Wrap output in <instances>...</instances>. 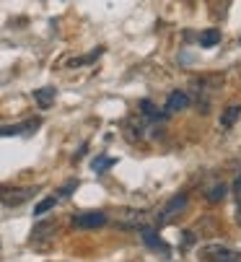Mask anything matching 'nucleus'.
I'll return each instance as SVG.
<instances>
[{
	"label": "nucleus",
	"mask_w": 241,
	"mask_h": 262,
	"mask_svg": "<svg viewBox=\"0 0 241 262\" xmlns=\"http://www.w3.org/2000/svg\"><path fill=\"white\" fill-rule=\"evenodd\" d=\"M138 106H140V112L145 115V120H153V122H156V120H164V112H158V106H156L150 99H143Z\"/></svg>",
	"instance_id": "9b49d317"
},
{
	"label": "nucleus",
	"mask_w": 241,
	"mask_h": 262,
	"mask_svg": "<svg viewBox=\"0 0 241 262\" xmlns=\"http://www.w3.org/2000/svg\"><path fill=\"white\" fill-rule=\"evenodd\" d=\"M187 208V195L182 192V195H177V198H171V203L164 208V213L158 215V223H169V218H174L177 213H182Z\"/></svg>",
	"instance_id": "39448f33"
},
{
	"label": "nucleus",
	"mask_w": 241,
	"mask_h": 262,
	"mask_svg": "<svg viewBox=\"0 0 241 262\" xmlns=\"http://www.w3.org/2000/svg\"><path fill=\"white\" fill-rule=\"evenodd\" d=\"M55 96H57V91L52 86H45V89H36L34 91V101L39 104V109H50L55 104Z\"/></svg>",
	"instance_id": "1a4fd4ad"
},
{
	"label": "nucleus",
	"mask_w": 241,
	"mask_h": 262,
	"mask_svg": "<svg viewBox=\"0 0 241 262\" xmlns=\"http://www.w3.org/2000/svg\"><path fill=\"white\" fill-rule=\"evenodd\" d=\"M104 52V47H99V50H94V52H89L86 57H73V60H68V65L70 68H80V65H89V62H94L99 55Z\"/></svg>",
	"instance_id": "4468645a"
},
{
	"label": "nucleus",
	"mask_w": 241,
	"mask_h": 262,
	"mask_svg": "<svg viewBox=\"0 0 241 262\" xmlns=\"http://www.w3.org/2000/svg\"><path fill=\"white\" fill-rule=\"evenodd\" d=\"M236 223L241 226V203H238V210H236Z\"/></svg>",
	"instance_id": "a211bd4d"
},
{
	"label": "nucleus",
	"mask_w": 241,
	"mask_h": 262,
	"mask_svg": "<svg viewBox=\"0 0 241 262\" xmlns=\"http://www.w3.org/2000/svg\"><path fill=\"white\" fill-rule=\"evenodd\" d=\"M221 42V31L218 29H208V31H203V34H200V47H215Z\"/></svg>",
	"instance_id": "f8f14e48"
},
{
	"label": "nucleus",
	"mask_w": 241,
	"mask_h": 262,
	"mask_svg": "<svg viewBox=\"0 0 241 262\" xmlns=\"http://www.w3.org/2000/svg\"><path fill=\"white\" fill-rule=\"evenodd\" d=\"M189 106V94L187 91H171L166 96V112L174 115V112H184Z\"/></svg>",
	"instance_id": "423d86ee"
},
{
	"label": "nucleus",
	"mask_w": 241,
	"mask_h": 262,
	"mask_svg": "<svg viewBox=\"0 0 241 262\" xmlns=\"http://www.w3.org/2000/svg\"><path fill=\"white\" fill-rule=\"evenodd\" d=\"M57 200H60V198H57V195H50V198H45V200H42V203H39V205H36V208H34V215H45V213H47V210H52V208H55V205H57Z\"/></svg>",
	"instance_id": "2eb2a0df"
},
{
	"label": "nucleus",
	"mask_w": 241,
	"mask_h": 262,
	"mask_svg": "<svg viewBox=\"0 0 241 262\" xmlns=\"http://www.w3.org/2000/svg\"><path fill=\"white\" fill-rule=\"evenodd\" d=\"M73 229H80V231H94V229H104L109 223V215L101 213V210H83V213H75L70 218Z\"/></svg>",
	"instance_id": "f03ea898"
},
{
	"label": "nucleus",
	"mask_w": 241,
	"mask_h": 262,
	"mask_svg": "<svg viewBox=\"0 0 241 262\" xmlns=\"http://www.w3.org/2000/svg\"><path fill=\"white\" fill-rule=\"evenodd\" d=\"M140 236H143V242H145V247H148V249H153V252H161L164 257L169 254V247L164 244V239H161V236H158L153 229H145V226H143V229H140Z\"/></svg>",
	"instance_id": "20e7f679"
},
{
	"label": "nucleus",
	"mask_w": 241,
	"mask_h": 262,
	"mask_svg": "<svg viewBox=\"0 0 241 262\" xmlns=\"http://www.w3.org/2000/svg\"><path fill=\"white\" fill-rule=\"evenodd\" d=\"M57 231V223L55 221H42L39 226L31 231V242H45V239H52Z\"/></svg>",
	"instance_id": "0eeeda50"
},
{
	"label": "nucleus",
	"mask_w": 241,
	"mask_h": 262,
	"mask_svg": "<svg viewBox=\"0 0 241 262\" xmlns=\"http://www.w3.org/2000/svg\"><path fill=\"white\" fill-rule=\"evenodd\" d=\"M233 190H236V192H238V195H241V177H238V179H236V182H233Z\"/></svg>",
	"instance_id": "f3484780"
},
{
	"label": "nucleus",
	"mask_w": 241,
	"mask_h": 262,
	"mask_svg": "<svg viewBox=\"0 0 241 262\" xmlns=\"http://www.w3.org/2000/svg\"><path fill=\"white\" fill-rule=\"evenodd\" d=\"M238 117H241V104H231V106H226V112L221 115V127H233Z\"/></svg>",
	"instance_id": "9d476101"
},
{
	"label": "nucleus",
	"mask_w": 241,
	"mask_h": 262,
	"mask_svg": "<svg viewBox=\"0 0 241 262\" xmlns=\"http://www.w3.org/2000/svg\"><path fill=\"white\" fill-rule=\"evenodd\" d=\"M39 127V120L34 122H24V125H6V127H0V138H11V135H26L31 130Z\"/></svg>",
	"instance_id": "6e6552de"
},
{
	"label": "nucleus",
	"mask_w": 241,
	"mask_h": 262,
	"mask_svg": "<svg viewBox=\"0 0 241 262\" xmlns=\"http://www.w3.org/2000/svg\"><path fill=\"white\" fill-rule=\"evenodd\" d=\"M39 192V187H13V184H0V203L6 208H18L26 200H31Z\"/></svg>",
	"instance_id": "f257e3e1"
},
{
	"label": "nucleus",
	"mask_w": 241,
	"mask_h": 262,
	"mask_svg": "<svg viewBox=\"0 0 241 262\" xmlns=\"http://www.w3.org/2000/svg\"><path fill=\"white\" fill-rule=\"evenodd\" d=\"M117 164V159H112V156H99V159H94L91 161V169L96 171V174H104L106 169H112Z\"/></svg>",
	"instance_id": "ddd939ff"
},
{
	"label": "nucleus",
	"mask_w": 241,
	"mask_h": 262,
	"mask_svg": "<svg viewBox=\"0 0 241 262\" xmlns=\"http://www.w3.org/2000/svg\"><path fill=\"white\" fill-rule=\"evenodd\" d=\"M203 254L208 257V262H241V252H233L223 244H213V247H205Z\"/></svg>",
	"instance_id": "7ed1b4c3"
},
{
	"label": "nucleus",
	"mask_w": 241,
	"mask_h": 262,
	"mask_svg": "<svg viewBox=\"0 0 241 262\" xmlns=\"http://www.w3.org/2000/svg\"><path fill=\"white\" fill-rule=\"evenodd\" d=\"M223 195H226V184H221V182L213 187V190H208V200H210V203H221Z\"/></svg>",
	"instance_id": "dca6fc26"
}]
</instances>
